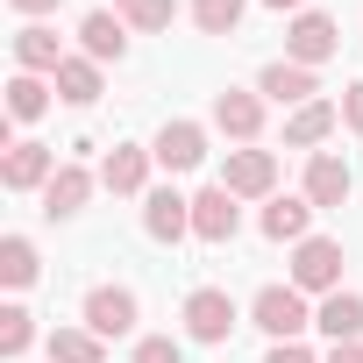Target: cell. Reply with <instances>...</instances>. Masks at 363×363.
Here are the masks:
<instances>
[{"label":"cell","mask_w":363,"mask_h":363,"mask_svg":"<svg viewBox=\"0 0 363 363\" xmlns=\"http://www.w3.org/2000/svg\"><path fill=\"white\" fill-rule=\"evenodd\" d=\"M50 363H107L93 328H50Z\"/></svg>","instance_id":"obj_22"},{"label":"cell","mask_w":363,"mask_h":363,"mask_svg":"<svg viewBox=\"0 0 363 363\" xmlns=\"http://www.w3.org/2000/svg\"><path fill=\"white\" fill-rule=\"evenodd\" d=\"M335 50H342L335 15H313V8H306V15H292V29H285V57H292V65H306V72H313V65H328Z\"/></svg>","instance_id":"obj_5"},{"label":"cell","mask_w":363,"mask_h":363,"mask_svg":"<svg viewBox=\"0 0 363 363\" xmlns=\"http://www.w3.org/2000/svg\"><path fill=\"white\" fill-rule=\"evenodd\" d=\"M114 15L128 22V29H143V36H157V29H171V0H114Z\"/></svg>","instance_id":"obj_26"},{"label":"cell","mask_w":363,"mask_h":363,"mask_svg":"<svg viewBox=\"0 0 363 363\" xmlns=\"http://www.w3.org/2000/svg\"><path fill=\"white\" fill-rule=\"evenodd\" d=\"M342 121H349V128H356V135H363V79H356V86H349V93H342Z\"/></svg>","instance_id":"obj_30"},{"label":"cell","mask_w":363,"mask_h":363,"mask_svg":"<svg viewBox=\"0 0 363 363\" xmlns=\"http://www.w3.org/2000/svg\"><path fill=\"white\" fill-rule=\"evenodd\" d=\"M214 128L228 135V143H257V128H264V93H214Z\"/></svg>","instance_id":"obj_12"},{"label":"cell","mask_w":363,"mask_h":363,"mask_svg":"<svg viewBox=\"0 0 363 363\" xmlns=\"http://www.w3.org/2000/svg\"><path fill=\"white\" fill-rule=\"evenodd\" d=\"M57 178V150L50 143H8V164H0V186L8 193H43Z\"/></svg>","instance_id":"obj_6"},{"label":"cell","mask_w":363,"mask_h":363,"mask_svg":"<svg viewBox=\"0 0 363 363\" xmlns=\"http://www.w3.org/2000/svg\"><path fill=\"white\" fill-rule=\"evenodd\" d=\"M313 328H320L328 342H356V335H363V292H328L320 313H313Z\"/></svg>","instance_id":"obj_18"},{"label":"cell","mask_w":363,"mask_h":363,"mask_svg":"<svg viewBox=\"0 0 363 363\" xmlns=\"http://www.w3.org/2000/svg\"><path fill=\"white\" fill-rule=\"evenodd\" d=\"M221 186H228L235 200H278V157H271V150H228Z\"/></svg>","instance_id":"obj_4"},{"label":"cell","mask_w":363,"mask_h":363,"mask_svg":"<svg viewBox=\"0 0 363 363\" xmlns=\"http://www.w3.org/2000/svg\"><path fill=\"white\" fill-rule=\"evenodd\" d=\"M100 186H107V193H143V186H150V150L114 143V150H107V164H100Z\"/></svg>","instance_id":"obj_17"},{"label":"cell","mask_w":363,"mask_h":363,"mask_svg":"<svg viewBox=\"0 0 363 363\" xmlns=\"http://www.w3.org/2000/svg\"><path fill=\"white\" fill-rule=\"evenodd\" d=\"M8 8H15V15H50L57 0H8Z\"/></svg>","instance_id":"obj_32"},{"label":"cell","mask_w":363,"mask_h":363,"mask_svg":"<svg viewBox=\"0 0 363 363\" xmlns=\"http://www.w3.org/2000/svg\"><path fill=\"white\" fill-rule=\"evenodd\" d=\"M257 93H264V100H278V107H292V114H299V107H306V100H313V93H320V79H313V72H306V65H292V57H278V65H264V79H257Z\"/></svg>","instance_id":"obj_11"},{"label":"cell","mask_w":363,"mask_h":363,"mask_svg":"<svg viewBox=\"0 0 363 363\" xmlns=\"http://www.w3.org/2000/svg\"><path fill=\"white\" fill-rule=\"evenodd\" d=\"M150 157H157L164 171H200V164H207V128H200V121H164L157 143H150Z\"/></svg>","instance_id":"obj_8"},{"label":"cell","mask_w":363,"mask_h":363,"mask_svg":"<svg viewBox=\"0 0 363 363\" xmlns=\"http://www.w3.org/2000/svg\"><path fill=\"white\" fill-rule=\"evenodd\" d=\"M306 221H313V200H306V193H299V200L278 193V200L264 207V235H271V242H306Z\"/></svg>","instance_id":"obj_20"},{"label":"cell","mask_w":363,"mask_h":363,"mask_svg":"<svg viewBox=\"0 0 363 363\" xmlns=\"http://www.w3.org/2000/svg\"><path fill=\"white\" fill-rule=\"evenodd\" d=\"M57 65H65V50H57V29H43V22H29V29H15V72H50L57 79Z\"/></svg>","instance_id":"obj_16"},{"label":"cell","mask_w":363,"mask_h":363,"mask_svg":"<svg viewBox=\"0 0 363 363\" xmlns=\"http://www.w3.org/2000/svg\"><path fill=\"white\" fill-rule=\"evenodd\" d=\"M50 93H57V86H43L36 72H15V79H8V114H15V121H36V114L50 107Z\"/></svg>","instance_id":"obj_24"},{"label":"cell","mask_w":363,"mask_h":363,"mask_svg":"<svg viewBox=\"0 0 363 363\" xmlns=\"http://www.w3.org/2000/svg\"><path fill=\"white\" fill-rule=\"evenodd\" d=\"M242 8H250V0H193V22L207 36H235L242 29Z\"/></svg>","instance_id":"obj_25"},{"label":"cell","mask_w":363,"mask_h":363,"mask_svg":"<svg viewBox=\"0 0 363 363\" xmlns=\"http://www.w3.org/2000/svg\"><path fill=\"white\" fill-rule=\"evenodd\" d=\"M143 235H150V242H178V235H193V200H186V193H171V186H157V193L143 200Z\"/></svg>","instance_id":"obj_10"},{"label":"cell","mask_w":363,"mask_h":363,"mask_svg":"<svg viewBox=\"0 0 363 363\" xmlns=\"http://www.w3.org/2000/svg\"><path fill=\"white\" fill-rule=\"evenodd\" d=\"M328 363H363V342H335V349H328Z\"/></svg>","instance_id":"obj_31"},{"label":"cell","mask_w":363,"mask_h":363,"mask_svg":"<svg viewBox=\"0 0 363 363\" xmlns=\"http://www.w3.org/2000/svg\"><path fill=\"white\" fill-rule=\"evenodd\" d=\"M186 335H193V342H207V349H221V342L235 335V299H228L221 285L186 292Z\"/></svg>","instance_id":"obj_3"},{"label":"cell","mask_w":363,"mask_h":363,"mask_svg":"<svg viewBox=\"0 0 363 363\" xmlns=\"http://www.w3.org/2000/svg\"><path fill=\"white\" fill-rule=\"evenodd\" d=\"M79 43H86V57H93V65H107V57L121 65V57H128V22H121V15H107V8H93V15L79 22Z\"/></svg>","instance_id":"obj_14"},{"label":"cell","mask_w":363,"mask_h":363,"mask_svg":"<svg viewBox=\"0 0 363 363\" xmlns=\"http://www.w3.org/2000/svg\"><path fill=\"white\" fill-rule=\"evenodd\" d=\"M264 363H320V356H313L306 342H271V356H264Z\"/></svg>","instance_id":"obj_29"},{"label":"cell","mask_w":363,"mask_h":363,"mask_svg":"<svg viewBox=\"0 0 363 363\" xmlns=\"http://www.w3.org/2000/svg\"><path fill=\"white\" fill-rule=\"evenodd\" d=\"M86 328H93L100 342L128 335V328H135V292H128V285H93V292H86Z\"/></svg>","instance_id":"obj_9"},{"label":"cell","mask_w":363,"mask_h":363,"mask_svg":"<svg viewBox=\"0 0 363 363\" xmlns=\"http://www.w3.org/2000/svg\"><path fill=\"white\" fill-rule=\"evenodd\" d=\"M250 313H257V328H264L271 342H299V335L313 328V313H306V292H299V285H264Z\"/></svg>","instance_id":"obj_2"},{"label":"cell","mask_w":363,"mask_h":363,"mask_svg":"<svg viewBox=\"0 0 363 363\" xmlns=\"http://www.w3.org/2000/svg\"><path fill=\"white\" fill-rule=\"evenodd\" d=\"M36 271H43V257H36V242H29V235H8V242H0V278H8L15 292H22V285H36Z\"/></svg>","instance_id":"obj_23"},{"label":"cell","mask_w":363,"mask_h":363,"mask_svg":"<svg viewBox=\"0 0 363 363\" xmlns=\"http://www.w3.org/2000/svg\"><path fill=\"white\" fill-rule=\"evenodd\" d=\"M292 285L299 292H342V242L335 235H306V242H292Z\"/></svg>","instance_id":"obj_1"},{"label":"cell","mask_w":363,"mask_h":363,"mask_svg":"<svg viewBox=\"0 0 363 363\" xmlns=\"http://www.w3.org/2000/svg\"><path fill=\"white\" fill-rule=\"evenodd\" d=\"M86 200H93V171H86V164H57V178L43 186V214H50V221H72Z\"/></svg>","instance_id":"obj_13"},{"label":"cell","mask_w":363,"mask_h":363,"mask_svg":"<svg viewBox=\"0 0 363 363\" xmlns=\"http://www.w3.org/2000/svg\"><path fill=\"white\" fill-rule=\"evenodd\" d=\"M349 186H356L349 164H342L335 150H313V164H306V200H313V207H342Z\"/></svg>","instance_id":"obj_15"},{"label":"cell","mask_w":363,"mask_h":363,"mask_svg":"<svg viewBox=\"0 0 363 363\" xmlns=\"http://www.w3.org/2000/svg\"><path fill=\"white\" fill-rule=\"evenodd\" d=\"M135 363H186V349H178L171 335H143L135 342Z\"/></svg>","instance_id":"obj_28"},{"label":"cell","mask_w":363,"mask_h":363,"mask_svg":"<svg viewBox=\"0 0 363 363\" xmlns=\"http://www.w3.org/2000/svg\"><path fill=\"white\" fill-rule=\"evenodd\" d=\"M235 228H242V207H235V193L221 186V178L207 193H193V235L200 242H235Z\"/></svg>","instance_id":"obj_7"},{"label":"cell","mask_w":363,"mask_h":363,"mask_svg":"<svg viewBox=\"0 0 363 363\" xmlns=\"http://www.w3.org/2000/svg\"><path fill=\"white\" fill-rule=\"evenodd\" d=\"M264 8H278V15H285V8H292V15H306V0H264Z\"/></svg>","instance_id":"obj_33"},{"label":"cell","mask_w":363,"mask_h":363,"mask_svg":"<svg viewBox=\"0 0 363 363\" xmlns=\"http://www.w3.org/2000/svg\"><path fill=\"white\" fill-rule=\"evenodd\" d=\"M335 121H342V107H335V100H306V107L285 121V143H292V150H313V143H328V135H335Z\"/></svg>","instance_id":"obj_19"},{"label":"cell","mask_w":363,"mask_h":363,"mask_svg":"<svg viewBox=\"0 0 363 363\" xmlns=\"http://www.w3.org/2000/svg\"><path fill=\"white\" fill-rule=\"evenodd\" d=\"M50 86H57V100H72V107H93V100H100V65H93V57H65Z\"/></svg>","instance_id":"obj_21"},{"label":"cell","mask_w":363,"mask_h":363,"mask_svg":"<svg viewBox=\"0 0 363 363\" xmlns=\"http://www.w3.org/2000/svg\"><path fill=\"white\" fill-rule=\"evenodd\" d=\"M36 342V313L29 306H0V356H22Z\"/></svg>","instance_id":"obj_27"}]
</instances>
